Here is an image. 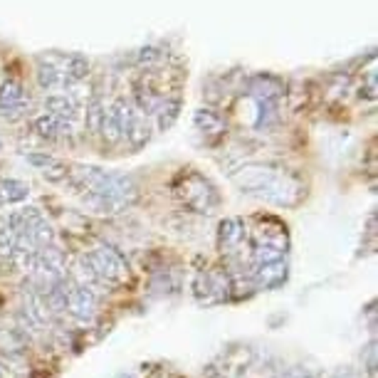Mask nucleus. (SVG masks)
<instances>
[{"label":"nucleus","mask_w":378,"mask_h":378,"mask_svg":"<svg viewBox=\"0 0 378 378\" xmlns=\"http://www.w3.org/2000/svg\"><path fill=\"white\" fill-rule=\"evenodd\" d=\"M65 183L87 208L99 215H117L136 203L134 178L119 171H104L99 166H69Z\"/></svg>","instance_id":"1"},{"label":"nucleus","mask_w":378,"mask_h":378,"mask_svg":"<svg viewBox=\"0 0 378 378\" xmlns=\"http://www.w3.org/2000/svg\"><path fill=\"white\" fill-rule=\"evenodd\" d=\"M232 183L245 196L265 200L277 208H292L307 193L300 175L275 164H245L232 173Z\"/></svg>","instance_id":"2"},{"label":"nucleus","mask_w":378,"mask_h":378,"mask_svg":"<svg viewBox=\"0 0 378 378\" xmlns=\"http://www.w3.org/2000/svg\"><path fill=\"white\" fill-rule=\"evenodd\" d=\"M79 272L85 277L87 287H121L129 282V262L124 255L114 250L112 245H96L79 262Z\"/></svg>","instance_id":"3"},{"label":"nucleus","mask_w":378,"mask_h":378,"mask_svg":"<svg viewBox=\"0 0 378 378\" xmlns=\"http://www.w3.org/2000/svg\"><path fill=\"white\" fill-rule=\"evenodd\" d=\"M89 74V60L85 55H47L37 57V82L42 89H67Z\"/></svg>","instance_id":"4"},{"label":"nucleus","mask_w":378,"mask_h":378,"mask_svg":"<svg viewBox=\"0 0 378 378\" xmlns=\"http://www.w3.org/2000/svg\"><path fill=\"white\" fill-rule=\"evenodd\" d=\"M173 196L186 205L188 210L200 215H210L221 205V193L213 183L198 171H183L173 181Z\"/></svg>","instance_id":"5"},{"label":"nucleus","mask_w":378,"mask_h":378,"mask_svg":"<svg viewBox=\"0 0 378 378\" xmlns=\"http://www.w3.org/2000/svg\"><path fill=\"white\" fill-rule=\"evenodd\" d=\"M250 265L252 262H272L287 260L289 237L287 227L275 218H267L260 227L250 232Z\"/></svg>","instance_id":"6"},{"label":"nucleus","mask_w":378,"mask_h":378,"mask_svg":"<svg viewBox=\"0 0 378 378\" xmlns=\"http://www.w3.org/2000/svg\"><path fill=\"white\" fill-rule=\"evenodd\" d=\"M112 117L117 121L119 139H126L134 148H141L148 141V136H151L148 117H144L131 99H124V96L117 99V104L112 109Z\"/></svg>","instance_id":"7"},{"label":"nucleus","mask_w":378,"mask_h":378,"mask_svg":"<svg viewBox=\"0 0 378 378\" xmlns=\"http://www.w3.org/2000/svg\"><path fill=\"white\" fill-rule=\"evenodd\" d=\"M193 294H196V300L205 307L227 302L232 297L227 270H221V267H205V270H198L196 277H193Z\"/></svg>","instance_id":"8"},{"label":"nucleus","mask_w":378,"mask_h":378,"mask_svg":"<svg viewBox=\"0 0 378 378\" xmlns=\"http://www.w3.org/2000/svg\"><path fill=\"white\" fill-rule=\"evenodd\" d=\"M96 309H99V300H96V292L92 287L82 282H74L69 284V292H67V309L69 316H72L74 322L79 324H92L96 316Z\"/></svg>","instance_id":"9"},{"label":"nucleus","mask_w":378,"mask_h":378,"mask_svg":"<svg viewBox=\"0 0 378 378\" xmlns=\"http://www.w3.org/2000/svg\"><path fill=\"white\" fill-rule=\"evenodd\" d=\"M250 282L255 289H277L287 282L289 265L287 260H272V262H252L248 267Z\"/></svg>","instance_id":"10"},{"label":"nucleus","mask_w":378,"mask_h":378,"mask_svg":"<svg viewBox=\"0 0 378 378\" xmlns=\"http://www.w3.org/2000/svg\"><path fill=\"white\" fill-rule=\"evenodd\" d=\"M248 243V227L240 218H225L218 225V250L225 257H237L243 245Z\"/></svg>","instance_id":"11"},{"label":"nucleus","mask_w":378,"mask_h":378,"mask_svg":"<svg viewBox=\"0 0 378 378\" xmlns=\"http://www.w3.org/2000/svg\"><path fill=\"white\" fill-rule=\"evenodd\" d=\"M25 104H28V96H25L23 85L15 79H8L0 87V114L6 119H17L25 112Z\"/></svg>","instance_id":"12"},{"label":"nucleus","mask_w":378,"mask_h":378,"mask_svg":"<svg viewBox=\"0 0 378 378\" xmlns=\"http://www.w3.org/2000/svg\"><path fill=\"white\" fill-rule=\"evenodd\" d=\"M25 158H28V164H33L35 169L40 171V173L45 175L47 181L52 183H65V178H67V171L69 166L65 164V161H60V158L50 156V153H25Z\"/></svg>","instance_id":"13"},{"label":"nucleus","mask_w":378,"mask_h":378,"mask_svg":"<svg viewBox=\"0 0 378 378\" xmlns=\"http://www.w3.org/2000/svg\"><path fill=\"white\" fill-rule=\"evenodd\" d=\"M35 131L47 141H62V139L72 136V124L65 119L52 117V114H42V117L35 119Z\"/></svg>","instance_id":"14"},{"label":"nucleus","mask_w":378,"mask_h":378,"mask_svg":"<svg viewBox=\"0 0 378 378\" xmlns=\"http://www.w3.org/2000/svg\"><path fill=\"white\" fill-rule=\"evenodd\" d=\"M45 114H52V117L65 119V121L72 124L74 117L79 114V102L72 94H67V92H62V94H50L45 99Z\"/></svg>","instance_id":"15"},{"label":"nucleus","mask_w":378,"mask_h":378,"mask_svg":"<svg viewBox=\"0 0 378 378\" xmlns=\"http://www.w3.org/2000/svg\"><path fill=\"white\" fill-rule=\"evenodd\" d=\"M196 129L208 136V139H221V136L225 134V121H223L221 114L210 112V109H198Z\"/></svg>","instance_id":"16"},{"label":"nucleus","mask_w":378,"mask_h":378,"mask_svg":"<svg viewBox=\"0 0 378 378\" xmlns=\"http://www.w3.org/2000/svg\"><path fill=\"white\" fill-rule=\"evenodd\" d=\"M28 196H30V188L25 186L23 181H15V178H3V181H0V208L23 203Z\"/></svg>","instance_id":"17"},{"label":"nucleus","mask_w":378,"mask_h":378,"mask_svg":"<svg viewBox=\"0 0 378 378\" xmlns=\"http://www.w3.org/2000/svg\"><path fill=\"white\" fill-rule=\"evenodd\" d=\"M12 255H15V235L6 218H0V257L12 260Z\"/></svg>","instance_id":"18"},{"label":"nucleus","mask_w":378,"mask_h":378,"mask_svg":"<svg viewBox=\"0 0 378 378\" xmlns=\"http://www.w3.org/2000/svg\"><path fill=\"white\" fill-rule=\"evenodd\" d=\"M104 112H107V107H104L99 99H92V102L87 104V126L92 129V134H99V126H102Z\"/></svg>","instance_id":"19"},{"label":"nucleus","mask_w":378,"mask_h":378,"mask_svg":"<svg viewBox=\"0 0 378 378\" xmlns=\"http://www.w3.org/2000/svg\"><path fill=\"white\" fill-rule=\"evenodd\" d=\"M117 378H134V373H119Z\"/></svg>","instance_id":"20"}]
</instances>
